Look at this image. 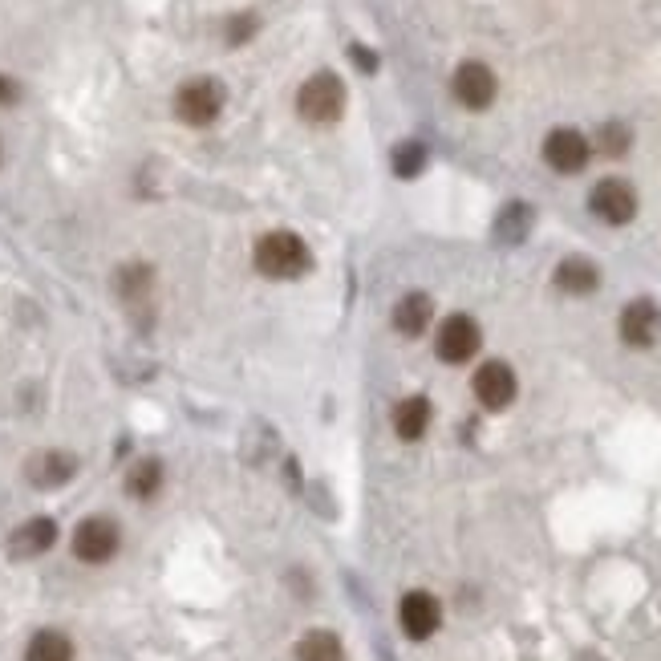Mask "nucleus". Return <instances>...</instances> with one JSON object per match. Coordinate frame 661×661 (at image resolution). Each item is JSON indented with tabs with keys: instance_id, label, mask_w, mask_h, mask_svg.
Wrapping results in <instances>:
<instances>
[{
	"instance_id": "21",
	"label": "nucleus",
	"mask_w": 661,
	"mask_h": 661,
	"mask_svg": "<svg viewBox=\"0 0 661 661\" xmlns=\"http://www.w3.org/2000/svg\"><path fill=\"white\" fill-rule=\"evenodd\" d=\"M422 167H426V146L422 142H402L398 151H394V171L402 179H414Z\"/></svg>"
},
{
	"instance_id": "22",
	"label": "nucleus",
	"mask_w": 661,
	"mask_h": 661,
	"mask_svg": "<svg viewBox=\"0 0 661 661\" xmlns=\"http://www.w3.org/2000/svg\"><path fill=\"white\" fill-rule=\"evenodd\" d=\"M118 292L126 301H134V297H142V292H151V268H126L122 276H118Z\"/></svg>"
},
{
	"instance_id": "3",
	"label": "nucleus",
	"mask_w": 661,
	"mask_h": 661,
	"mask_svg": "<svg viewBox=\"0 0 661 661\" xmlns=\"http://www.w3.org/2000/svg\"><path fill=\"white\" fill-rule=\"evenodd\" d=\"M224 98L228 94L215 78H191L175 94V118L187 126H211L219 118V110H224Z\"/></svg>"
},
{
	"instance_id": "5",
	"label": "nucleus",
	"mask_w": 661,
	"mask_h": 661,
	"mask_svg": "<svg viewBox=\"0 0 661 661\" xmlns=\"http://www.w3.org/2000/svg\"><path fill=\"white\" fill-rule=\"evenodd\" d=\"M118 548H122V532L110 516H86L73 528V556L82 564H106L118 556Z\"/></svg>"
},
{
	"instance_id": "19",
	"label": "nucleus",
	"mask_w": 661,
	"mask_h": 661,
	"mask_svg": "<svg viewBox=\"0 0 661 661\" xmlns=\"http://www.w3.org/2000/svg\"><path fill=\"white\" fill-rule=\"evenodd\" d=\"M297 661H345L341 637L329 629H313L297 641Z\"/></svg>"
},
{
	"instance_id": "25",
	"label": "nucleus",
	"mask_w": 661,
	"mask_h": 661,
	"mask_svg": "<svg viewBox=\"0 0 661 661\" xmlns=\"http://www.w3.org/2000/svg\"><path fill=\"white\" fill-rule=\"evenodd\" d=\"M349 53H353V61H357L361 69H378V57H370V49H361V45H353Z\"/></svg>"
},
{
	"instance_id": "14",
	"label": "nucleus",
	"mask_w": 661,
	"mask_h": 661,
	"mask_svg": "<svg viewBox=\"0 0 661 661\" xmlns=\"http://www.w3.org/2000/svg\"><path fill=\"white\" fill-rule=\"evenodd\" d=\"M601 284V272L593 260H584V256H568L560 260L556 268V288L560 292H572V297H589V292H597Z\"/></svg>"
},
{
	"instance_id": "15",
	"label": "nucleus",
	"mask_w": 661,
	"mask_h": 661,
	"mask_svg": "<svg viewBox=\"0 0 661 661\" xmlns=\"http://www.w3.org/2000/svg\"><path fill=\"white\" fill-rule=\"evenodd\" d=\"M430 317H434V305H430L426 292H406V297L394 305V329L402 337H422Z\"/></svg>"
},
{
	"instance_id": "4",
	"label": "nucleus",
	"mask_w": 661,
	"mask_h": 661,
	"mask_svg": "<svg viewBox=\"0 0 661 661\" xmlns=\"http://www.w3.org/2000/svg\"><path fill=\"white\" fill-rule=\"evenodd\" d=\"M479 345H483V329L467 313H451L434 333V353H438V361H447V365L471 361L479 353Z\"/></svg>"
},
{
	"instance_id": "2",
	"label": "nucleus",
	"mask_w": 661,
	"mask_h": 661,
	"mask_svg": "<svg viewBox=\"0 0 661 661\" xmlns=\"http://www.w3.org/2000/svg\"><path fill=\"white\" fill-rule=\"evenodd\" d=\"M297 114L313 126H333L345 114V86L337 73H313L297 90Z\"/></svg>"
},
{
	"instance_id": "9",
	"label": "nucleus",
	"mask_w": 661,
	"mask_h": 661,
	"mask_svg": "<svg viewBox=\"0 0 661 661\" xmlns=\"http://www.w3.org/2000/svg\"><path fill=\"white\" fill-rule=\"evenodd\" d=\"M451 90H455L459 106H467V110H487V106L495 102L499 82H495L491 65H483V61H463V65L455 69V78H451Z\"/></svg>"
},
{
	"instance_id": "23",
	"label": "nucleus",
	"mask_w": 661,
	"mask_h": 661,
	"mask_svg": "<svg viewBox=\"0 0 661 661\" xmlns=\"http://www.w3.org/2000/svg\"><path fill=\"white\" fill-rule=\"evenodd\" d=\"M256 33V17H232L228 25V45H244Z\"/></svg>"
},
{
	"instance_id": "8",
	"label": "nucleus",
	"mask_w": 661,
	"mask_h": 661,
	"mask_svg": "<svg viewBox=\"0 0 661 661\" xmlns=\"http://www.w3.org/2000/svg\"><path fill=\"white\" fill-rule=\"evenodd\" d=\"M589 155H593L589 138H584L580 130H572V126H560V130H552V134L544 138V163H548L552 171H560V175L584 171Z\"/></svg>"
},
{
	"instance_id": "6",
	"label": "nucleus",
	"mask_w": 661,
	"mask_h": 661,
	"mask_svg": "<svg viewBox=\"0 0 661 661\" xmlns=\"http://www.w3.org/2000/svg\"><path fill=\"white\" fill-rule=\"evenodd\" d=\"M471 390H475L483 410H507L520 394V382H516V370H511L507 361H483L471 378Z\"/></svg>"
},
{
	"instance_id": "1",
	"label": "nucleus",
	"mask_w": 661,
	"mask_h": 661,
	"mask_svg": "<svg viewBox=\"0 0 661 661\" xmlns=\"http://www.w3.org/2000/svg\"><path fill=\"white\" fill-rule=\"evenodd\" d=\"M252 260H256V272L268 276V280H297V276H305L313 268V252H309V244L297 232H268V236H260Z\"/></svg>"
},
{
	"instance_id": "24",
	"label": "nucleus",
	"mask_w": 661,
	"mask_h": 661,
	"mask_svg": "<svg viewBox=\"0 0 661 661\" xmlns=\"http://www.w3.org/2000/svg\"><path fill=\"white\" fill-rule=\"evenodd\" d=\"M13 102H17V82L0 73V106H13Z\"/></svg>"
},
{
	"instance_id": "11",
	"label": "nucleus",
	"mask_w": 661,
	"mask_h": 661,
	"mask_svg": "<svg viewBox=\"0 0 661 661\" xmlns=\"http://www.w3.org/2000/svg\"><path fill=\"white\" fill-rule=\"evenodd\" d=\"M617 329L629 349H653L661 337V309L653 301H633V305H625Z\"/></svg>"
},
{
	"instance_id": "16",
	"label": "nucleus",
	"mask_w": 661,
	"mask_h": 661,
	"mask_svg": "<svg viewBox=\"0 0 661 661\" xmlns=\"http://www.w3.org/2000/svg\"><path fill=\"white\" fill-rule=\"evenodd\" d=\"M426 430H430V398H422V394L402 398L394 410V434L402 443H418Z\"/></svg>"
},
{
	"instance_id": "17",
	"label": "nucleus",
	"mask_w": 661,
	"mask_h": 661,
	"mask_svg": "<svg viewBox=\"0 0 661 661\" xmlns=\"http://www.w3.org/2000/svg\"><path fill=\"white\" fill-rule=\"evenodd\" d=\"M163 491V463L159 459H138L130 471H126V495L130 499H155Z\"/></svg>"
},
{
	"instance_id": "20",
	"label": "nucleus",
	"mask_w": 661,
	"mask_h": 661,
	"mask_svg": "<svg viewBox=\"0 0 661 661\" xmlns=\"http://www.w3.org/2000/svg\"><path fill=\"white\" fill-rule=\"evenodd\" d=\"M597 142H601V151H605L609 159H621V155L629 151L633 134H629V126H625V122H605V126H601V134H597Z\"/></svg>"
},
{
	"instance_id": "13",
	"label": "nucleus",
	"mask_w": 661,
	"mask_h": 661,
	"mask_svg": "<svg viewBox=\"0 0 661 661\" xmlns=\"http://www.w3.org/2000/svg\"><path fill=\"white\" fill-rule=\"evenodd\" d=\"M78 475V459L65 455V451H41L33 463H29V483L41 487V491H53L61 483H69Z\"/></svg>"
},
{
	"instance_id": "10",
	"label": "nucleus",
	"mask_w": 661,
	"mask_h": 661,
	"mask_svg": "<svg viewBox=\"0 0 661 661\" xmlns=\"http://www.w3.org/2000/svg\"><path fill=\"white\" fill-rule=\"evenodd\" d=\"M589 207H593L597 219L621 228V224H629V219L637 215V191L625 179H601L593 187V195H589Z\"/></svg>"
},
{
	"instance_id": "18",
	"label": "nucleus",
	"mask_w": 661,
	"mask_h": 661,
	"mask_svg": "<svg viewBox=\"0 0 661 661\" xmlns=\"http://www.w3.org/2000/svg\"><path fill=\"white\" fill-rule=\"evenodd\" d=\"M25 661H73V641L61 629H41L29 637Z\"/></svg>"
},
{
	"instance_id": "12",
	"label": "nucleus",
	"mask_w": 661,
	"mask_h": 661,
	"mask_svg": "<svg viewBox=\"0 0 661 661\" xmlns=\"http://www.w3.org/2000/svg\"><path fill=\"white\" fill-rule=\"evenodd\" d=\"M53 544H57V524H53L49 516H33V520H25V524L9 536V552H13L17 560H33V556L49 552Z\"/></svg>"
},
{
	"instance_id": "7",
	"label": "nucleus",
	"mask_w": 661,
	"mask_h": 661,
	"mask_svg": "<svg viewBox=\"0 0 661 661\" xmlns=\"http://www.w3.org/2000/svg\"><path fill=\"white\" fill-rule=\"evenodd\" d=\"M398 625H402V633H406L410 641H430V637L438 633V625H443V605H438L434 593L414 589V593H406L402 605H398Z\"/></svg>"
}]
</instances>
